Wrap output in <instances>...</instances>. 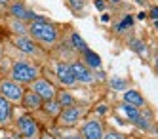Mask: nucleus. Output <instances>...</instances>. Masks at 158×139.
I'll return each mask as SVG.
<instances>
[{"mask_svg":"<svg viewBox=\"0 0 158 139\" xmlns=\"http://www.w3.org/2000/svg\"><path fill=\"white\" fill-rule=\"evenodd\" d=\"M2 61H4V55H2V48H0V69H2Z\"/></svg>","mask_w":158,"mask_h":139,"instance_id":"nucleus-33","label":"nucleus"},{"mask_svg":"<svg viewBox=\"0 0 158 139\" xmlns=\"http://www.w3.org/2000/svg\"><path fill=\"white\" fill-rule=\"evenodd\" d=\"M135 2H137V4H145V2H147V0H135Z\"/></svg>","mask_w":158,"mask_h":139,"instance_id":"nucleus-34","label":"nucleus"},{"mask_svg":"<svg viewBox=\"0 0 158 139\" xmlns=\"http://www.w3.org/2000/svg\"><path fill=\"white\" fill-rule=\"evenodd\" d=\"M15 128L23 139H38V122L31 114H21L15 122Z\"/></svg>","mask_w":158,"mask_h":139,"instance_id":"nucleus-5","label":"nucleus"},{"mask_svg":"<svg viewBox=\"0 0 158 139\" xmlns=\"http://www.w3.org/2000/svg\"><path fill=\"white\" fill-rule=\"evenodd\" d=\"M40 111H44L52 118H57L59 112H61V105L57 103V99H48V101H44V105H42Z\"/></svg>","mask_w":158,"mask_h":139,"instance_id":"nucleus-16","label":"nucleus"},{"mask_svg":"<svg viewBox=\"0 0 158 139\" xmlns=\"http://www.w3.org/2000/svg\"><path fill=\"white\" fill-rule=\"evenodd\" d=\"M86 111H88V109L82 107V105H73V107L61 109L59 116L55 118V120H57V126H59V128H74L76 124L82 122Z\"/></svg>","mask_w":158,"mask_h":139,"instance_id":"nucleus-3","label":"nucleus"},{"mask_svg":"<svg viewBox=\"0 0 158 139\" xmlns=\"http://www.w3.org/2000/svg\"><path fill=\"white\" fill-rule=\"evenodd\" d=\"M110 88L116 90V91H124V90H128V80L120 78V76H112L110 78Z\"/></svg>","mask_w":158,"mask_h":139,"instance_id":"nucleus-21","label":"nucleus"},{"mask_svg":"<svg viewBox=\"0 0 158 139\" xmlns=\"http://www.w3.org/2000/svg\"><path fill=\"white\" fill-rule=\"evenodd\" d=\"M128 44H130V50H131V52H135V53H141V55H143V53L147 52L145 42H143V40H139V38H131Z\"/></svg>","mask_w":158,"mask_h":139,"instance_id":"nucleus-22","label":"nucleus"},{"mask_svg":"<svg viewBox=\"0 0 158 139\" xmlns=\"http://www.w3.org/2000/svg\"><path fill=\"white\" fill-rule=\"evenodd\" d=\"M71 69H73V73H74L76 82H80V84H94L95 82V71H92L89 67H86L80 59L73 61Z\"/></svg>","mask_w":158,"mask_h":139,"instance_id":"nucleus-9","label":"nucleus"},{"mask_svg":"<svg viewBox=\"0 0 158 139\" xmlns=\"http://www.w3.org/2000/svg\"><path fill=\"white\" fill-rule=\"evenodd\" d=\"M12 2H14V0H0V6L4 8V6H10V4H12Z\"/></svg>","mask_w":158,"mask_h":139,"instance_id":"nucleus-30","label":"nucleus"},{"mask_svg":"<svg viewBox=\"0 0 158 139\" xmlns=\"http://www.w3.org/2000/svg\"><path fill=\"white\" fill-rule=\"evenodd\" d=\"M78 132H80L82 139H103L105 128H103V124H101L99 118H88L82 122Z\"/></svg>","mask_w":158,"mask_h":139,"instance_id":"nucleus-6","label":"nucleus"},{"mask_svg":"<svg viewBox=\"0 0 158 139\" xmlns=\"http://www.w3.org/2000/svg\"><path fill=\"white\" fill-rule=\"evenodd\" d=\"M23 94H25V88L19 82H15L12 78H2L0 80V95L4 99H8L12 105H19L21 99H23Z\"/></svg>","mask_w":158,"mask_h":139,"instance_id":"nucleus-4","label":"nucleus"},{"mask_svg":"<svg viewBox=\"0 0 158 139\" xmlns=\"http://www.w3.org/2000/svg\"><path fill=\"white\" fill-rule=\"evenodd\" d=\"M103 139H126V135L120 132H114V130H109L103 133Z\"/></svg>","mask_w":158,"mask_h":139,"instance_id":"nucleus-24","label":"nucleus"},{"mask_svg":"<svg viewBox=\"0 0 158 139\" xmlns=\"http://www.w3.org/2000/svg\"><path fill=\"white\" fill-rule=\"evenodd\" d=\"M95 8L103 11V10H105V2H103V0H95Z\"/></svg>","mask_w":158,"mask_h":139,"instance_id":"nucleus-28","label":"nucleus"},{"mask_svg":"<svg viewBox=\"0 0 158 139\" xmlns=\"http://www.w3.org/2000/svg\"><path fill=\"white\" fill-rule=\"evenodd\" d=\"M14 120V105L0 95V128H6Z\"/></svg>","mask_w":158,"mask_h":139,"instance_id":"nucleus-12","label":"nucleus"},{"mask_svg":"<svg viewBox=\"0 0 158 139\" xmlns=\"http://www.w3.org/2000/svg\"><path fill=\"white\" fill-rule=\"evenodd\" d=\"M147 15H149V17H152V19L156 21V19H158V6L151 8V11H149V14H147Z\"/></svg>","mask_w":158,"mask_h":139,"instance_id":"nucleus-27","label":"nucleus"},{"mask_svg":"<svg viewBox=\"0 0 158 139\" xmlns=\"http://www.w3.org/2000/svg\"><path fill=\"white\" fill-rule=\"evenodd\" d=\"M61 139H82V135H80V132H67L65 130Z\"/></svg>","mask_w":158,"mask_h":139,"instance_id":"nucleus-25","label":"nucleus"},{"mask_svg":"<svg viewBox=\"0 0 158 139\" xmlns=\"http://www.w3.org/2000/svg\"><path fill=\"white\" fill-rule=\"evenodd\" d=\"M131 25H133V17L131 15H126L118 25H116V32H124V31H128V29H131Z\"/></svg>","mask_w":158,"mask_h":139,"instance_id":"nucleus-23","label":"nucleus"},{"mask_svg":"<svg viewBox=\"0 0 158 139\" xmlns=\"http://www.w3.org/2000/svg\"><path fill=\"white\" fill-rule=\"evenodd\" d=\"M71 48H73L74 52H80V53H82V52L88 48V44H86V40H84L78 32H73V34H71Z\"/></svg>","mask_w":158,"mask_h":139,"instance_id":"nucleus-20","label":"nucleus"},{"mask_svg":"<svg viewBox=\"0 0 158 139\" xmlns=\"http://www.w3.org/2000/svg\"><path fill=\"white\" fill-rule=\"evenodd\" d=\"M109 2H112V4H116V2H120V0H109Z\"/></svg>","mask_w":158,"mask_h":139,"instance_id":"nucleus-36","label":"nucleus"},{"mask_svg":"<svg viewBox=\"0 0 158 139\" xmlns=\"http://www.w3.org/2000/svg\"><path fill=\"white\" fill-rule=\"evenodd\" d=\"M25 11H27V6L23 2H19V0H14V2L8 6V14L12 15L14 19H21V21H23Z\"/></svg>","mask_w":158,"mask_h":139,"instance_id":"nucleus-15","label":"nucleus"},{"mask_svg":"<svg viewBox=\"0 0 158 139\" xmlns=\"http://www.w3.org/2000/svg\"><path fill=\"white\" fill-rule=\"evenodd\" d=\"M122 99H124V103L133 105V107H137V109L145 107V97L141 95V91H137V90H124L122 91Z\"/></svg>","mask_w":158,"mask_h":139,"instance_id":"nucleus-13","label":"nucleus"},{"mask_svg":"<svg viewBox=\"0 0 158 139\" xmlns=\"http://www.w3.org/2000/svg\"><path fill=\"white\" fill-rule=\"evenodd\" d=\"M80 61H82L86 67H89L92 71H95V69H101V57H99L95 52H92L89 48H86V50L82 52Z\"/></svg>","mask_w":158,"mask_h":139,"instance_id":"nucleus-14","label":"nucleus"},{"mask_svg":"<svg viewBox=\"0 0 158 139\" xmlns=\"http://www.w3.org/2000/svg\"><path fill=\"white\" fill-rule=\"evenodd\" d=\"M27 34L36 44H42V46H46V48L55 46V44H57V40H59V31H57V27H55L53 23L46 21V19L29 23Z\"/></svg>","mask_w":158,"mask_h":139,"instance_id":"nucleus-1","label":"nucleus"},{"mask_svg":"<svg viewBox=\"0 0 158 139\" xmlns=\"http://www.w3.org/2000/svg\"><path fill=\"white\" fill-rule=\"evenodd\" d=\"M120 112L126 116L130 122H135L139 118V112H141V109H137V107H133V105H128V103H122V107H120Z\"/></svg>","mask_w":158,"mask_h":139,"instance_id":"nucleus-19","label":"nucleus"},{"mask_svg":"<svg viewBox=\"0 0 158 139\" xmlns=\"http://www.w3.org/2000/svg\"><path fill=\"white\" fill-rule=\"evenodd\" d=\"M154 69H156V73H158V59L154 61Z\"/></svg>","mask_w":158,"mask_h":139,"instance_id":"nucleus-35","label":"nucleus"},{"mask_svg":"<svg viewBox=\"0 0 158 139\" xmlns=\"http://www.w3.org/2000/svg\"><path fill=\"white\" fill-rule=\"evenodd\" d=\"M40 139H57V137H55L53 133H44V135H42Z\"/></svg>","mask_w":158,"mask_h":139,"instance_id":"nucleus-29","label":"nucleus"},{"mask_svg":"<svg viewBox=\"0 0 158 139\" xmlns=\"http://www.w3.org/2000/svg\"><path fill=\"white\" fill-rule=\"evenodd\" d=\"M19 105H23V109H27V111H40V109H42V105H44V99L36 94V91H32V90H25L23 99H21Z\"/></svg>","mask_w":158,"mask_h":139,"instance_id":"nucleus-11","label":"nucleus"},{"mask_svg":"<svg viewBox=\"0 0 158 139\" xmlns=\"http://www.w3.org/2000/svg\"><path fill=\"white\" fill-rule=\"evenodd\" d=\"M101 21H103V23H109V21H110V17H109L107 14H103V15H101Z\"/></svg>","mask_w":158,"mask_h":139,"instance_id":"nucleus-31","label":"nucleus"},{"mask_svg":"<svg viewBox=\"0 0 158 139\" xmlns=\"http://www.w3.org/2000/svg\"><path fill=\"white\" fill-rule=\"evenodd\" d=\"M55 76H57V82L65 88H73L78 84L73 69H71V63H67V61H61V63L55 65Z\"/></svg>","mask_w":158,"mask_h":139,"instance_id":"nucleus-8","label":"nucleus"},{"mask_svg":"<svg viewBox=\"0 0 158 139\" xmlns=\"http://www.w3.org/2000/svg\"><path fill=\"white\" fill-rule=\"evenodd\" d=\"M55 99H57V103L61 105V109L76 105V99H74V95L71 94V91H57V95H55Z\"/></svg>","mask_w":158,"mask_h":139,"instance_id":"nucleus-18","label":"nucleus"},{"mask_svg":"<svg viewBox=\"0 0 158 139\" xmlns=\"http://www.w3.org/2000/svg\"><path fill=\"white\" fill-rule=\"evenodd\" d=\"M14 46L25 55H40V48L36 46V42L32 40L29 34H21V36H15L14 38Z\"/></svg>","mask_w":158,"mask_h":139,"instance_id":"nucleus-10","label":"nucleus"},{"mask_svg":"<svg viewBox=\"0 0 158 139\" xmlns=\"http://www.w3.org/2000/svg\"><path fill=\"white\" fill-rule=\"evenodd\" d=\"M31 90H32V91H36V94H38L44 101L55 99V95H57V88H55L48 78H40V76L31 84Z\"/></svg>","mask_w":158,"mask_h":139,"instance_id":"nucleus-7","label":"nucleus"},{"mask_svg":"<svg viewBox=\"0 0 158 139\" xmlns=\"http://www.w3.org/2000/svg\"><path fill=\"white\" fill-rule=\"evenodd\" d=\"M8 27H10V31H12L15 36H21V34H27V29H29V23H25V21H21V19H10V23H8Z\"/></svg>","mask_w":158,"mask_h":139,"instance_id":"nucleus-17","label":"nucleus"},{"mask_svg":"<svg viewBox=\"0 0 158 139\" xmlns=\"http://www.w3.org/2000/svg\"><path fill=\"white\" fill-rule=\"evenodd\" d=\"M147 17V14H145V11H141V14H137V19H145Z\"/></svg>","mask_w":158,"mask_h":139,"instance_id":"nucleus-32","label":"nucleus"},{"mask_svg":"<svg viewBox=\"0 0 158 139\" xmlns=\"http://www.w3.org/2000/svg\"><path fill=\"white\" fill-rule=\"evenodd\" d=\"M69 4H71V8H73L74 11H80V10L84 8V2H82V0H69Z\"/></svg>","mask_w":158,"mask_h":139,"instance_id":"nucleus-26","label":"nucleus"},{"mask_svg":"<svg viewBox=\"0 0 158 139\" xmlns=\"http://www.w3.org/2000/svg\"><path fill=\"white\" fill-rule=\"evenodd\" d=\"M0 139H12V137H10V135H4V137H0Z\"/></svg>","mask_w":158,"mask_h":139,"instance_id":"nucleus-37","label":"nucleus"},{"mask_svg":"<svg viewBox=\"0 0 158 139\" xmlns=\"http://www.w3.org/2000/svg\"><path fill=\"white\" fill-rule=\"evenodd\" d=\"M40 76V69L27 59H17L14 61L12 69H10V78L19 82L21 86H31L35 80Z\"/></svg>","mask_w":158,"mask_h":139,"instance_id":"nucleus-2","label":"nucleus"}]
</instances>
